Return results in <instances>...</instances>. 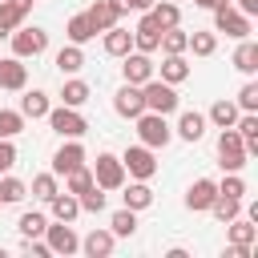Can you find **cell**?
<instances>
[{
  "mask_svg": "<svg viewBox=\"0 0 258 258\" xmlns=\"http://www.w3.org/2000/svg\"><path fill=\"white\" fill-rule=\"evenodd\" d=\"M226 234H230V258H250V250H254V242H258V226L250 222V218H234V222H226Z\"/></svg>",
  "mask_w": 258,
  "mask_h": 258,
  "instance_id": "obj_5",
  "label": "cell"
},
{
  "mask_svg": "<svg viewBox=\"0 0 258 258\" xmlns=\"http://www.w3.org/2000/svg\"><path fill=\"white\" fill-rule=\"evenodd\" d=\"M137 121V137H141V145H149V149H165L169 141H173V129H169V121L161 117V113H141V117H133Z\"/></svg>",
  "mask_w": 258,
  "mask_h": 258,
  "instance_id": "obj_3",
  "label": "cell"
},
{
  "mask_svg": "<svg viewBox=\"0 0 258 258\" xmlns=\"http://www.w3.org/2000/svg\"><path fill=\"white\" fill-rule=\"evenodd\" d=\"M24 198H28V185H24L20 177L0 173V202H4V206H16V202H24Z\"/></svg>",
  "mask_w": 258,
  "mask_h": 258,
  "instance_id": "obj_35",
  "label": "cell"
},
{
  "mask_svg": "<svg viewBox=\"0 0 258 258\" xmlns=\"http://www.w3.org/2000/svg\"><path fill=\"white\" fill-rule=\"evenodd\" d=\"M77 165H85V145H81V137H64V145L52 153V173L64 177V173H73Z\"/></svg>",
  "mask_w": 258,
  "mask_h": 258,
  "instance_id": "obj_11",
  "label": "cell"
},
{
  "mask_svg": "<svg viewBox=\"0 0 258 258\" xmlns=\"http://www.w3.org/2000/svg\"><path fill=\"white\" fill-rule=\"evenodd\" d=\"M238 113H242V109H238L234 101H226V97H222V101H214V105H210L206 125H214V129H230V125L238 121Z\"/></svg>",
  "mask_w": 258,
  "mask_h": 258,
  "instance_id": "obj_21",
  "label": "cell"
},
{
  "mask_svg": "<svg viewBox=\"0 0 258 258\" xmlns=\"http://www.w3.org/2000/svg\"><path fill=\"white\" fill-rule=\"evenodd\" d=\"M89 97H93V89H89L85 81H77V77H69V81L60 85V105H69V109H81Z\"/></svg>",
  "mask_w": 258,
  "mask_h": 258,
  "instance_id": "obj_27",
  "label": "cell"
},
{
  "mask_svg": "<svg viewBox=\"0 0 258 258\" xmlns=\"http://www.w3.org/2000/svg\"><path fill=\"white\" fill-rule=\"evenodd\" d=\"M185 44H189V32H181L177 24H173V28H161V44H157V48H161L165 56H169V52H185Z\"/></svg>",
  "mask_w": 258,
  "mask_h": 258,
  "instance_id": "obj_36",
  "label": "cell"
},
{
  "mask_svg": "<svg viewBox=\"0 0 258 258\" xmlns=\"http://www.w3.org/2000/svg\"><path fill=\"white\" fill-rule=\"evenodd\" d=\"M121 189H125L121 198H125V206H129V210H137V214H141V210H149V206H153V189H149V181H137V177H133V181H129V185H121Z\"/></svg>",
  "mask_w": 258,
  "mask_h": 258,
  "instance_id": "obj_22",
  "label": "cell"
},
{
  "mask_svg": "<svg viewBox=\"0 0 258 258\" xmlns=\"http://www.w3.org/2000/svg\"><path fill=\"white\" fill-rule=\"evenodd\" d=\"M24 16H28L24 8H16L12 0H0V40H8V36H12V28H20V24H24Z\"/></svg>",
  "mask_w": 258,
  "mask_h": 258,
  "instance_id": "obj_30",
  "label": "cell"
},
{
  "mask_svg": "<svg viewBox=\"0 0 258 258\" xmlns=\"http://www.w3.org/2000/svg\"><path fill=\"white\" fill-rule=\"evenodd\" d=\"M16 165V145H12V137H0V173H8Z\"/></svg>",
  "mask_w": 258,
  "mask_h": 258,
  "instance_id": "obj_44",
  "label": "cell"
},
{
  "mask_svg": "<svg viewBox=\"0 0 258 258\" xmlns=\"http://www.w3.org/2000/svg\"><path fill=\"white\" fill-rule=\"evenodd\" d=\"M89 185H93V169L89 165H77L73 173H64V189L69 194H85Z\"/></svg>",
  "mask_w": 258,
  "mask_h": 258,
  "instance_id": "obj_40",
  "label": "cell"
},
{
  "mask_svg": "<svg viewBox=\"0 0 258 258\" xmlns=\"http://www.w3.org/2000/svg\"><path fill=\"white\" fill-rule=\"evenodd\" d=\"M12 56H20V60H28V56H40L44 48H48V32L44 28H36V24H20V28H12Z\"/></svg>",
  "mask_w": 258,
  "mask_h": 258,
  "instance_id": "obj_4",
  "label": "cell"
},
{
  "mask_svg": "<svg viewBox=\"0 0 258 258\" xmlns=\"http://www.w3.org/2000/svg\"><path fill=\"white\" fill-rule=\"evenodd\" d=\"M77 202H81V214H101L105 210V189L93 181L85 194H77Z\"/></svg>",
  "mask_w": 258,
  "mask_h": 258,
  "instance_id": "obj_39",
  "label": "cell"
},
{
  "mask_svg": "<svg viewBox=\"0 0 258 258\" xmlns=\"http://www.w3.org/2000/svg\"><path fill=\"white\" fill-rule=\"evenodd\" d=\"M48 125H52L60 137H85V133H89V121H85V113H81V109H69V105H56V109H48Z\"/></svg>",
  "mask_w": 258,
  "mask_h": 258,
  "instance_id": "obj_8",
  "label": "cell"
},
{
  "mask_svg": "<svg viewBox=\"0 0 258 258\" xmlns=\"http://www.w3.org/2000/svg\"><path fill=\"white\" fill-rule=\"evenodd\" d=\"M129 8H137V12H149V8H153V0H129Z\"/></svg>",
  "mask_w": 258,
  "mask_h": 258,
  "instance_id": "obj_47",
  "label": "cell"
},
{
  "mask_svg": "<svg viewBox=\"0 0 258 258\" xmlns=\"http://www.w3.org/2000/svg\"><path fill=\"white\" fill-rule=\"evenodd\" d=\"M177 137L181 141H202L206 137V113H194V109H185L181 117H177Z\"/></svg>",
  "mask_w": 258,
  "mask_h": 258,
  "instance_id": "obj_20",
  "label": "cell"
},
{
  "mask_svg": "<svg viewBox=\"0 0 258 258\" xmlns=\"http://www.w3.org/2000/svg\"><path fill=\"white\" fill-rule=\"evenodd\" d=\"M24 85H28V64H24L20 56H4V60H0V89L20 93Z\"/></svg>",
  "mask_w": 258,
  "mask_h": 258,
  "instance_id": "obj_14",
  "label": "cell"
},
{
  "mask_svg": "<svg viewBox=\"0 0 258 258\" xmlns=\"http://www.w3.org/2000/svg\"><path fill=\"white\" fill-rule=\"evenodd\" d=\"M129 48H133V32H129V28H121V24L105 28V52H109V56H125Z\"/></svg>",
  "mask_w": 258,
  "mask_h": 258,
  "instance_id": "obj_26",
  "label": "cell"
},
{
  "mask_svg": "<svg viewBox=\"0 0 258 258\" xmlns=\"http://www.w3.org/2000/svg\"><path fill=\"white\" fill-rule=\"evenodd\" d=\"M238 12H246V16H258V0H230Z\"/></svg>",
  "mask_w": 258,
  "mask_h": 258,
  "instance_id": "obj_46",
  "label": "cell"
},
{
  "mask_svg": "<svg viewBox=\"0 0 258 258\" xmlns=\"http://www.w3.org/2000/svg\"><path fill=\"white\" fill-rule=\"evenodd\" d=\"M44 206L52 210V222H77V218H81V202H77V194H69V189H56Z\"/></svg>",
  "mask_w": 258,
  "mask_h": 258,
  "instance_id": "obj_17",
  "label": "cell"
},
{
  "mask_svg": "<svg viewBox=\"0 0 258 258\" xmlns=\"http://www.w3.org/2000/svg\"><path fill=\"white\" fill-rule=\"evenodd\" d=\"M93 181H97L101 189H121V185H125V165H121V157H113V153H97Z\"/></svg>",
  "mask_w": 258,
  "mask_h": 258,
  "instance_id": "obj_10",
  "label": "cell"
},
{
  "mask_svg": "<svg viewBox=\"0 0 258 258\" xmlns=\"http://www.w3.org/2000/svg\"><path fill=\"white\" fill-rule=\"evenodd\" d=\"M24 254H36V258H48L52 250H48V242H44V238H24Z\"/></svg>",
  "mask_w": 258,
  "mask_h": 258,
  "instance_id": "obj_45",
  "label": "cell"
},
{
  "mask_svg": "<svg viewBox=\"0 0 258 258\" xmlns=\"http://www.w3.org/2000/svg\"><path fill=\"white\" fill-rule=\"evenodd\" d=\"M113 109L121 113V117H141L145 113V101H141V85H121L117 89V97H113Z\"/></svg>",
  "mask_w": 258,
  "mask_h": 258,
  "instance_id": "obj_16",
  "label": "cell"
},
{
  "mask_svg": "<svg viewBox=\"0 0 258 258\" xmlns=\"http://www.w3.org/2000/svg\"><path fill=\"white\" fill-rule=\"evenodd\" d=\"M109 230L117 234V238H133L137 234V210H129V206H121L113 218H109Z\"/></svg>",
  "mask_w": 258,
  "mask_h": 258,
  "instance_id": "obj_34",
  "label": "cell"
},
{
  "mask_svg": "<svg viewBox=\"0 0 258 258\" xmlns=\"http://www.w3.org/2000/svg\"><path fill=\"white\" fill-rule=\"evenodd\" d=\"M149 16L157 20V28H173V24H181V8H177L173 0H153Z\"/></svg>",
  "mask_w": 258,
  "mask_h": 258,
  "instance_id": "obj_31",
  "label": "cell"
},
{
  "mask_svg": "<svg viewBox=\"0 0 258 258\" xmlns=\"http://www.w3.org/2000/svg\"><path fill=\"white\" fill-rule=\"evenodd\" d=\"M44 226H48V218H44L40 210H24V214H20V222H16L20 238H44Z\"/></svg>",
  "mask_w": 258,
  "mask_h": 258,
  "instance_id": "obj_33",
  "label": "cell"
},
{
  "mask_svg": "<svg viewBox=\"0 0 258 258\" xmlns=\"http://www.w3.org/2000/svg\"><path fill=\"white\" fill-rule=\"evenodd\" d=\"M44 242H48L52 254H64V258L81 250V238H77L73 222H48V226H44Z\"/></svg>",
  "mask_w": 258,
  "mask_h": 258,
  "instance_id": "obj_9",
  "label": "cell"
},
{
  "mask_svg": "<svg viewBox=\"0 0 258 258\" xmlns=\"http://www.w3.org/2000/svg\"><path fill=\"white\" fill-rule=\"evenodd\" d=\"M64 36H69V44H89V40L97 36V28H93V20H89L85 12H77V16H69Z\"/></svg>",
  "mask_w": 258,
  "mask_h": 258,
  "instance_id": "obj_23",
  "label": "cell"
},
{
  "mask_svg": "<svg viewBox=\"0 0 258 258\" xmlns=\"http://www.w3.org/2000/svg\"><path fill=\"white\" fill-rule=\"evenodd\" d=\"M214 48H218V36L214 32H189V44H185V52H194V56H214Z\"/></svg>",
  "mask_w": 258,
  "mask_h": 258,
  "instance_id": "obj_37",
  "label": "cell"
},
{
  "mask_svg": "<svg viewBox=\"0 0 258 258\" xmlns=\"http://www.w3.org/2000/svg\"><path fill=\"white\" fill-rule=\"evenodd\" d=\"M194 4H198V8H210V12H214L218 4H230V0H194Z\"/></svg>",
  "mask_w": 258,
  "mask_h": 258,
  "instance_id": "obj_48",
  "label": "cell"
},
{
  "mask_svg": "<svg viewBox=\"0 0 258 258\" xmlns=\"http://www.w3.org/2000/svg\"><path fill=\"white\" fill-rule=\"evenodd\" d=\"M0 206H4V202H0Z\"/></svg>",
  "mask_w": 258,
  "mask_h": 258,
  "instance_id": "obj_50",
  "label": "cell"
},
{
  "mask_svg": "<svg viewBox=\"0 0 258 258\" xmlns=\"http://www.w3.org/2000/svg\"><path fill=\"white\" fill-rule=\"evenodd\" d=\"M206 214H214V218L226 226V222H234V218L242 214V198H226V194H218V198H214V206H210Z\"/></svg>",
  "mask_w": 258,
  "mask_h": 258,
  "instance_id": "obj_32",
  "label": "cell"
},
{
  "mask_svg": "<svg viewBox=\"0 0 258 258\" xmlns=\"http://www.w3.org/2000/svg\"><path fill=\"white\" fill-rule=\"evenodd\" d=\"M28 189H32V198H36V202H48V198H52V194L60 189V181H56V173L48 169V173H36Z\"/></svg>",
  "mask_w": 258,
  "mask_h": 258,
  "instance_id": "obj_38",
  "label": "cell"
},
{
  "mask_svg": "<svg viewBox=\"0 0 258 258\" xmlns=\"http://www.w3.org/2000/svg\"><path fill=\"white\" fill-rule=\"evenodd\" d=\"M56 69H60L64 77H77V73L85 69V52H81V44H64V48L56 52Z\"/></svg>",
  "mask_w": 258,
  "mask_h": 258,
  "instance_id": "obj_29",
  "label": "cell"
},
{
  "mask_svg": "<svg viewBox=\"0 0 258 258\" xmlns=\"http://www.w3.org/2000/svg\"><path fill=\"white\" fill-rule=\"evenodd\" d=\"M109 4H113V8H117V12H121V16H125V12H129V0H109Z\"/></svg>",
  "mask_w": 258,
  "mask_h": 258,
  "instance_id": "obj_49",
  "label": "cell"
},
{
  "mask_svg": "<svg viewBox=\"0 0 258 258\" xmlns=\"http://www.w3.org/2000/svg\"><path fill=\"white\" fill-rule=\"evenodd\" d=\"M141 101H145V109H149V113H161V117L177 113V105H181L177 85H165V81H157V77H149V81L141 85Z\"/></svg>",
  "mask_w": 258,
  "mask_h": 258,
  "instance_id": "obj_1",
  "label": "cell"
},
{
  "mask_svg": "<svg viewBox=\"0 0 258 258\" xmlns=\"http://www.w3.org/2000/svg\"><path fill=\"white\" fill-rule=\"evenodd\" d=\"M214 198H218V181H210V177H198V181L185 189V210H194V214H206V210L214 206Z\"/></svg>",
  "mask_w": 258,
  "mask_h": 258,
  "instance_id": "obj_13",
  "label": "cell"
},
{
  "mask_svg": "<svg viewBox=\"0 0 258 258\" xmlns=\"http://www.w3.org/2000/svg\"><path fill=\"white\" fill-rule=\"evenodd\" d=\"M189 60H185V52H169V56H161V81L165 85H181V81H189Z\"/></svg>",
  "mask_w": 258,
  "mask_h": 258,
  "instance_id": "obj_19",
  "label": "cell"
},
{
  "mask_svg": "<svg viewBox=\"0 0 258 258\" xmlns=\"http://www.w3.org/2000/svg\"><path fill=\"white\" fill-rule=\"evenodd\" d=\"M234 105H238L242 113H258V81H246V85L238 89V97H234Z\"/></svg>",
  "mask_w": 258,
  "mask_h": 258,
  "instance_id": "obj_41",
  "label": "cell"
},
{
  "mask_svg": "<svg viewBox=\"0 0 258 258\" xmlns=\"http://www.w3.org/2000/svg\"><path fill=\"white\" fill-rule=\"evenodd\" d=\"M157 44H161V28H157V20L145 12V16L137 20V28H133V48H137V52H157Z\"/></svg>",
  "mask_w": 258,
  "mask_h": 258,
  "instance_id": "obj_15",
  "label": "cell"
},
{
  "mask_svg": "<svg viewBox=\"0 0 258 258\" xmlns=\"http://www.w3.org/2000/svg\"><path fill=\"white\" fill-rule=\"evenodd\" d=\"M125 64H121V73H125V85H145L149 77H153V60H149V52H137V48H129L125 56H121Z\"/></svg>",
  "mask_w": 258,
  "mask_h": 258,
  "instance_id": "obj_12",
  "label": "cell"
},
{
  "mask_svg": "<svg viewBox=\"0 0 258 258\" xmlns=\"http://www.w3.org/2000/svg\"><path fill=\"white\" fill-rule=\"evenodd\" d=\"M214 32H226V36H234V40H246V36H250V16L238 12L234 4H218V8H214Z\"/></svg>",
  "mask_w": 258,
  "mask_h": 258,
  "instance_id": "obj_6",
  "label": "cell"
},
{
  "mask_svg": "<svg viewBox=\"0 0 258 258\" xmlns=\"http://www.w3.org/2000/svg\"><path fill=\"white\" fill-rule=\"evenodd\" d=\"M218 194H226V198H246V181H242V173H226V177L218 181Z\"/></svg>",
  "mask_w": 258,
  "mask_h": 258,
  "instance_id": "obj_43",
  "label": "cell"
},
{
  "mask_svg": "<svg viewBox=\"0 0 258 258\" xmlns=\"http://www.w3.org/2000/svg\"><path fill=\"white\" fill-rule=\"evenodd\" d=\"M85 16L93 20V28H97V32H105V28H113V24H121V12H117V8L109 4V0H97V4H93V8L85 12Z\"/></svg>",
  "mask_w": 258,
  "mask_h": 258,
  "instance_id": "obj_25",
  "label": "cell"
},
{
  "mask_svg": "<svg viewBox=\"0 0 258 258\" xmlns=\"http://www.w3.org/2000/svg\"><path fill=\"white\" fill-rule=\"evenodd\" d=\"M121 165H125V173L137 177V181H149V177L157 173V157H153L149 145H129V149L121 153Z\"/></svg>",
  "mask_w": 258,
  "mask_h": 258,
  "instance_id": "obj_7",
  "label": "cell"
},
{
  "mask_svg": "<svg viewBox=\"0 0 258 258\" xmlns=\"http://www.w3.org/2000/svg\"><path fill=\"white\" fill-rule=\"evenodd\" d=\"M24 129V113L20 109H0V137H16Z\"/></svg>",
  "mask_w": 258,
  "mask_h": 258,
  "instance_id": "obj_42",
  "label": "cell"
},
{
  "mask_svg": "<svg viewBox=\"0 0 258 258\" xmlns=\"http://www.w3.org/2000/svg\"><path fill=\"white\" fill-rule=\"evenodd\" d=\"M113 246H117V234H113V230H89V234L81 238V250H85L89 258H109Z\"/></svg>",
  "mask_w": 258,
  "mask_h": 258,
  "instance_id": "obj_18",
  "label": "cell"
},
{
  "mask_svg": "<svg viewBox=\"0 0 258 258\" xmlns=\"http://www.w3.org/2000/svg\"><path fill=\"white\" fill-rule=\"evenodd\" d=\"M246 161H250V153H246V141L238 137V129L234 125L222 129L218 133V165H222V173H242Z\"/></svg>",
  "mask_w": 258,
  "mask_h": 258,
  "instance_id": "obj_2",
  "label": "cell"
},
{
  "mask_svg": "<svg viewBox=\"0 0 258 258\" xmlns=\"http://www.w3.org/2000/svg\"><path fill=\"white\" fill-rule=\"evenodd\" d=\"M234 69L238 73H246V77H254L258 73V44L246 36V40H238V48H234Z\"/></svg>",
  "mask_w": 258,
  "mask_h": 258,
  "instance_id": "obj_24",
  "label": "cell"
},
{
  "mask_svg": "<svg viewBox=\"0 0 258 258\" xmlns=\"http://www.w3.org/2000/svg\"><path fill=\"white\" fill-rule=\"evenodd\" d=\"M48 109H52V101H48V93H40V89H32V93H24L20 97V113H24V121L32 117H48Z\"/></svg>",
  "mask_w": 258,
  "mask_h": 258,
  "instance_id": "obj_28",
  "label": "cell"
}]
</instances>
